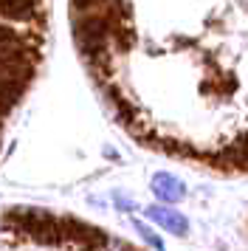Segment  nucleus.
I'll list each match as a JSON object with an SVG mask.
<instances>
[{
  "instance_id": "1",
  "label": "nucleus",
  "mask_w": 248,
  "mask_h": 251,
  "mask_svg": "<svg viewBox=\"0 0 248 251\" xmlns=\"http://www.w3.org/2000/svg\"><path fill=\"white\" fill-rule=\"evenodd\" d=\"M74 14H107V17H130L127 0H71Z\"/></svg>"
},
{
  "instance_id": "2",
  "label": "nucleus",
  "mask_w": 248,
  "mask_h": 251,
  "mask_svg": "<svg viewBox=\"0 0 248 251\" xmlns=\"http://www.w3.org/2000/svg\"><path fill=\"white\" fill-rule=\"evenodd\" d=\"M3 23H40V0H0Z\"/></svg>"
},
{
  "instance_id": "3",
  "label": "nucleus",
  "mask_w": 248,
  "mask_h": 251,
  "mask_svg": "<svg viewBox=\"0 0 248 251\" xmlns=\"http://www.w3.org/2000/svg\"><path fill=\"white\" fill-rule=\"evenodd\" d=\"M147 217L149 220H155L161 228H167L169 234H175V237H183L186 234V217H180L178 212H172V209H164V206H149L147 209Z\"/></svg>"
},
{
  "instance_id": "4",
  "label": "nucleus",
  "mask_w": 248,
  "mask_h": 251,
  "mask_svg": "<svg viewBox=\"0 0 248 251\" xmlns=\"http://www.w3.org/2000/svg\"><path fill=\"white\" fill-rule=\"evenodd\" d=\"M152 192L164 201V203H175L180 195L186 192L183 189V183H178L172 175H164V172H158L155 178H152Z\"/></svg>"
},
{
  "instance_id": "5",
  "label": "nucleus",
  "mask_w": 248,
  "mask_h": 251,
  "mask_svg": "<svg viewBox=\"0 0 248 251\" xmlns=\"http://www.w3.org/2000/svg\"><path fill=\"white\" fill-rule=\"evenodd\" d=\"M25 34H20L17 28H11L9 23H3L0 20V46H9V43H17V40H23Z\"/></svg>"
},
{
  "instance_id": "6",
  "label": "nucleus",
  "mask_w": 248,
  "mask_h": 251,
  "mask_svg": "<svg viewBox=\"0 0 248 251\" xmlns=\"http://www.w3.org/2000/svg\"><path fill=\"white\" fill-rule=\"evenodd\" d=\"M135 228H138V234H141V237H144L147 243L152 246V249H164V246H161V240H158L155 234H152V231H149V228L144 226V223H135Z\"/></svg>"
},
{
  "instance_id": "7",
  "label": "nucleus",
  "mask_w": 248,
  "mask_h": 251,
  "mask_svg": "<svg viewBox=\"0 0 248 251\" xmlns=\"http://www.w3.org/2000/svg\"><path fill=\"white\" fill-rule=\"evenodd\" d=\"M0 125H3V119H0Z\"/></svg>"
}]
</instances>
